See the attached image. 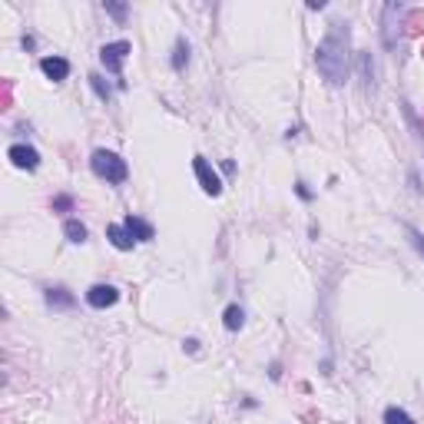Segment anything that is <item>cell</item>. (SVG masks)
<instances>
[{"instance_id":"cell-1","label":"cell","mask_w":424,"mask_h":424,"mask_svg":"<svg viewBox=\"0 0 424 424\" xmlns=\"http://www.w3.org/2000/svg\"><path fill=\"white\" fill-rule=\"evenodd\" d=\"M348 50H351V30L348 23H332L328 34L322 37L315 50V67L332 87H342L348 80Z\"/></svg>"},{"instance_id":"cell-2","label":"cell","mask_w":424,"mask_h":424,"mask_svg":"<svg viewBox=\"0 0 424 424\" xmlns=\"http://www.w3.org/2000/svg\"><path fill=\"white\" fill-rule=\"evenodd\" d=\"M90 169L100 176V179H107V183H113V186L126 183V176H129L126 159L116 156V153H110V149H96V153L90 156Z\"/></svg>"},{"instance_id":"cell-3","label":"cell","mask_w":424,"mask_h":424,"mask_svg":"<svg viewBox=\"0 0 424 424\" xmlns=\"http://www.w3.org/2000/svg\"><path fill=\"white\" fill-rule=\"evenodd\" d=\"M129 40H116V43H107L103 50H100V63L110 70L113 76H120L123 74V63H126V56H129Z\"/></svg>"},{"instance_id":"cell-4","label":"cell","mask_w":424,"mask_h":424,"mask_svg":"<svg viewBox=\"0 0 424 424\" xmlns=\"http://www.w3.org/2000/svg\"><path fill=\"white\" fill-rule=\"evenodd\" d=\"M192 169H196V179H199V186H203L209 196H219L222 192V179H219V172L209 166V159H203V156H196L192 159Z\"/></svg>"},{"instance_id":"cell-5","label":"cell","mask_w":424,"mask_h":424,"mask_svg":"<svg viewBox=\"0 0 424 424\" xmlns=\"http://www.w3.org/2000/svg\"><path fill=\"white\" fill-rule=\"evenodd\" d=\"M120 302V289L116 285H93L90 292H87V305L90 309H110V305H116Z\"/></svg>"},{"instance_id":"cell-6","label":"cell","mask_w":424,"mask_h":424,"mask_svg":"<svg viewBox=\"0 0 424 424\" xmlns=\"http://www.w3.org/2000/svg\"><path fill=\"white\" fill-rule=\"evenodd\" d=\"M7 159H10L17 169H30V172L40 166V153L34 146H23V143H17V146L7 149Z\"/></svg>"},{"instance_id":"cell-7","label":"cell","mask_w":424,"mask_h":424,"mask_svg":"<svg viewBox=\"0 0 424 424\" xmlns=\"http://www.w3.org/2000/svg\"><path fill=\"white\" fill-rule=\"evenodd\" d=\"M40 70L50 76L54 83H63V80L70 76V63H67L63 56H43V60H40Z\"/></svg>"},{"instance_id":"cell-8","label":"cell","mask_w":424,"mask_h":424,"mask_svg":"<svg viewBox=\"0 0 424 424\" xmlns=\"http://www.w3.org/2000/svg\"><path fill=\"white\" fill-rule=\"evenodd\" d=\"M401 10H405L401 3H388V7H385V43H388V47H391V50L398 47V37H394V30L401 27V20L394 23V17H398Z\"/></svg>"},{"instance_id":"cell-9","label":"cell","mask_w":424,"mask_h":424,"mask_svg":"<svg viewBox=\"0 0 424 424\" xmlns=\"http://www.w3.org/2000/svg\"><path fill=\"white\" fill-rule=\"evenodd\" d=\"M123 225H126V232L136 242H153V236H156V229H153L149 222L136 219V216H126V219H123Z\"/></svg>"},{"instance_id":"cell-10","label":"cell","mask_w":424,"mask_h":424,"mask_svg":"<svg viewBox=\"0 0 424 424\" xmlns=\"http://www.w3.org/2000/svg\"><path fill=\"white\" fill-rule=\"evenodd\" d=\"M358 70H361V80H365V90H375L378 87V67L371 54H358Z\"/></svg>"},{"instance_id":"cell-11","label":"cell","mask_w":424,"mask_h":424,"mask_svg":"<svg viewBox=\"0 0 424 424\" xmlns=\"http://www.w3.org/2000/svg\"><path fill=\"white\" fill-rule=\"evenodd\" d=\"M43 298H47V305H50V309H74V302H76V298L70 295V292H67L63 285H56V289H47V292H43Z\"/></svg>"},{"instance_id":"cell-12","label":"cell","mask_w":424,"mask_h":424,"mask_svg":"<svg viewBox=\"0 0 424 424\" xmlns=\"http://www.w3.org/2000/svg\"><path fill=\"white\" fill-rule=\"evenodd\" d=\"M107 239H110L120 252H129V249H133V242H136L126 232V225H107Z\"/></svg>"},{"instance_id":"cell-13","label":"cell","mask_w":424,"mask_h":424,"mask_svg":"<svg viewBox=\"0 0 424 424\" xmlns=\"http://www.w3.org/2000/svg\"><path fill=\"white\" fill-rule=\"evenodd\" d=\"M63 236L74 242V245H83V242H87V225H83V222H76V219H67V225H63Z\"/></svg>"},{"instance_id":"cell-14","label":"cell","mask_w":424,"mask_h":424,"mask_svg":"<svg viewBox=\"0 0 424 424\" xmlns=\"http://www.w3.org/2000/svg\"><path fill=\"white\" fill-rule=\"evenodd\" d=\"M222 322H225V328H229V332H239L242 322H245V312H242L239 305H229V309H225V315H222Z\"/></svg>"},{"instance_id":"cell-15","label":"cell","mask_w":424,"mask_h":424,"mask_svg":"<svg viewBox=\"0 0 424 424\" xmlns=\"http://www.w3.org/2000/svg\"><path fill=\"white\" fill-rule=\"evenodd\" d=\"M186 63H189V43L179 37L176 40V50H172V70H183Z\"/></svg>"},{"instance_id":"cell-16","label":"cell","mask_w":424,"mask_h":424,"mask_svg":"<svg viewBox=\"0 0 424 424\" xmlns=\"http://www.w3.org/2000/svg\"><path fill=\"white\" fill-rule=\"evenodd\" d=\"M385 424H414V418L408 414L405 408H388V411H385Z\"/></svg>"},{"instance_id":"cell-17","label":"cell","mask_w":424,"mask_h":424,"mask_svg":"<svg viewBox=\"0 0 424 424\" xmlns=\"http://www.w3.org/2000/svg\"><path fill=\"white\" fill-rule=\"evenodd\" d=\"M90 87H93V90H96V96H100L103 103H110V100H113V90H110V83H103V76L90 74Z\"/></svg>"},{"instance_id":"cell-18","label":"cell","mask_w":424,"mask_h":424,"mask_svg":"<svg viewBox=\"0 0 424 424\" xmlns=\"http://www.w3.org/2000/svg\"><path fill=\"white\" fill-rule=\"evenodd\" d=\"M408 239H411V245L418 249V256L424 258V236L418 232V229H414V225H408Z\"/></svg>"},{"instance_id":"cell-19","label":"cell","mask_w":424,"mask_h":424,"mask_svg":"<svg viewBox=\"0 0 424 424\" xmlns=\"http://www.w3.org/2000/svg\"><path fill=\"white\" fill-rule=\"evenodd\" d=\"M107 14H110L113 20L123 23V20H126V3H107Z\"/></svg>"},{"instance_id":"cell-20","label":"cell","mask_w":424,"mask_h":424,"mask_svg":"<svg viewBox=\"0 0 424 424\" xmlns=\"http://www.w3.org/2000/svg\"><path fill=\"white\" fill-rule=\"evenodd\" d=\"M54 209H56V212H67V209H74V199H70V196H56Z\"/></svg>"},{"instance_id":"cell-21","label":"cell","mask_w":424,"mask_h":424,"mask_svg":"<svg viewBox=\"0 0 424 424\" xmlns=\"http://www.w3.org/2000/svg\"><path fill=\"white\" fill-rule=\"evenodd\" d=\"M186 351H199V342L196 338H186Z\"/></svg>"}]
</instances>
